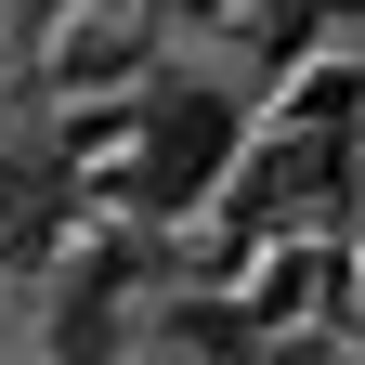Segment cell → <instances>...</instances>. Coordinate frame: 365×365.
Here are the masks:
<instances>
[{"mask_svg": "<svg viewBox=\"0 0 365 365\" xmlns=\"http://www.w3.org/2000/svg\"><path fill=\"white\" fill-rule=\"evenodd\" d=\"M105 352H118V261H91L53 300V365H105Z\"/></svg>", "mask_w": 365, "mask_h": 365, "instance_id": "8992f818", "label": "cell"}, {"mask_svg": "<svg viewBox=\"0 0 365 365\" xmlns=\"http://www.w3.org/2000/svg\"><path fill=\"white\" fill-rule=\"evenodd\" d=\"M53 91L78 105V91H144L157 78V39H144V14H130V0H78V14L53 26Z\"/></svg>", "mask_w": 365, "mask_h": 365, "instance_id": "7a4b0ae2", "label": "cell"}, {"mask_svg": "<svg viewBox=\"0 0 365 365\" xmlns=\"http://www.w3.org/2000/svg\"><path fill=\"white\" fill-rule=\"evenodd\" d=\"M235 26H248V53L287 78V66H313L327 53V26H339V0H235Z\"/></svg>", "mask_w": 365, "mask_h": 365, "instance_id": "52a82bcc", "label": "cell"}, {"mask_svg": "<svg viewBox=\"0 0 365 365\" xmlns=\"http://www.w3.org/2000/svg\"><path fill=\"white\" fill-rule=\"evenodd\" d=\"M182 14H222V26H235V0H182Z\"/></svg>", "mask_w": 365, "mask_h": 365, "instance_id": "ba28073f", "label": "cell"}, {"mask_svg": "<svg viewBox=\"0 0 365 365\" xmlns=\"http://www.w3.org/2000/svg\"><path fill=\"white\" fill-rule=\"evenodd\" d=\"M327 287H339V248H313V235H274L261 248V274H248V313H261V339L274 327H327Z\"/></svg>", "mask_w": 365, "mask_h": 365, "instance_id": "277c9868", "label": "cell"}, {"mask_svg": "<svg viewBox=\"0 0 365 365\" xmlns=\"http://www.w3.org/2000/svg\"><path fill=\"white\" fill-rule=\"evenodd\" d=\"M365 130V66L352 53H313L274 78V144H352Z\"/></svg>", "mask_w": 365, "mask_h": 365, "instance_id": "3957f363", "label": "cell"}, {"mask_svg": "<svg viewBox=\"0 0 365 365\" xmlns=\"http://www.w3.org/2000/svg\"><path fill=\"white\" fill-rule=\"evenodd\" d=\"M144 365H182V352H144Z\"/></svg>", "mask_w": 365, "mask_h": 365, "instance_id": "9c48e42d", "label": "cell"}, {"mask_svg": "<svg viewBox=\"0 0 365 365\" xmlns=\"http://www.w3.org/2000/svg\"><path fill=\"white\" fill-rule=\"evenodd\" d=\"M66 14H78V0H66Z\"/></svg>", "mask_w": 365, "mask_h": 365, "instance_id": "30bf717a", "label": "cell"}, {"mask_svg": "<svg viewBox=\"0 0 365 365\" xmlns=\"http://www.w3.org/2000/svg\"><path fill=\"white\" fill-rule=\"evenodd\" d=\"M157 327H170L157 352H182V365H261V352H274V339H261V313H248L235 287H182Z\"/></svg>", "mask_w": 365, "mask_h": 365, "instance_id": "5b68a950", "label": "cell"}, {"mask_svg": "<svg viewBox=\"0 0 365 365\" xmlns=\"http://www.w3.org/2000/svg\"><path fill=\"white\" fill-rule=\"evenodd\" d=\"M248 157V105L222 78H144L130 91V157H118V196L130 209H196L222 196Z\"/></svg>", "mask_w": 365, "mask_h": 365, "instance_id": "6da1fadb", "label": "cell"}]
</instances>
